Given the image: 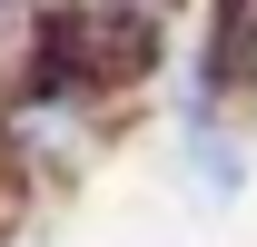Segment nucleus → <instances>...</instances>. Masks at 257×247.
Instances as JSON below:
<instances>
[{
	"mask_svg": "<svg viewBox=\"0 0 257 247\" xmlns=\"http://www.w3.org/2000/svg\"><path fill=\"white\" fill-rule=\"evenodd\" d=\"M50 69H60V30H50V10H40V0H0V109L40 99Z\"/></svg>",
	"mask_w": 257,
	"mask_h": 247,
	"instance_id": "1",
	"label": "nucleus"
},
{
	"mask_svg": "<svg viewBox=\"0 0 257 247\" xmlns=\"http://www.w3.org/2000/svg\"><path fill=\"white\" fill-rule=\"evenodd\" d=\"M60 69H79V79H109V89H119V79H139V69H149V30H139V20H109V10H79V20L60 30Z\"/></svg>",
	"mask_w": 257,
	"mask_h": 247,
	"instance_id": "2",
	"label": "nucleus"
},
{
	"mask_svg": "<svg viewBox=\"0 0 257 247\" xmlns=\"http://www.w3.org/2000/svg\"><path fill=\"white\" fill-rule=\"evenodd\" d=\"M10 247H40V237H10Z\"/></svg>",
	"mask_w": 257,
	"mask_h": 247,
	"instance_id": "3",
	"label": "nucleus"
}]
</instances>
